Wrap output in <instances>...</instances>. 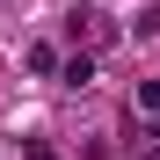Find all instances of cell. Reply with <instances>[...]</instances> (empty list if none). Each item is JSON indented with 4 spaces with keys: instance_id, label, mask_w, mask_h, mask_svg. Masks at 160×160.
I'll list each match as a JSON object with an SVG mask.
<instances>
[{
    "instance_id": "1",
    "label": "cell",
    "mask_w": 160,
    "mask_h": 160,
    "mask_svg": "<svg viewBox=\"0 0 160 160\" xmlns=\"http://www.w3.org/2000/svg\"><path fill=\"white\" fill-rule=\"evenodd\" d=\"M29 160H58V153H51V146H29Z\"/></svg>"
}]
</instances>
